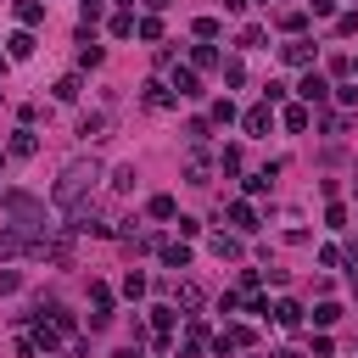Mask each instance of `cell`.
<instances>
[{"mask_svg":"<svg viewBox=\"0 0 358 358\" xmlns=\"http://www.w3.org/2000/svg\"><path fill=\"white\" fill-rule=\"evenodd\" d=\"M6 218H11V235H34V241H45V207L34 201V196H22V190H6Z\"/></svg>","mask_w":358,"mask_h":358,"instance_id":"cell-1","label":"cell"},{"mask_svg":"<svg viewBox=\"0 0 358 358\" xmlns=\"http://www.w3.org/2000/svg\"><path fill=\"white\" fill-rule=\"evenodd\" d=\"M95 179H101V168H95V162H73V168L56 179V207H78V201H84V190H90Z\"/></svg>","mask_w":358,"mask_h":358,"instance_id":"cell-2","label":"cell"},{"mask_svg":"<svg viewBox=\"0 0 358 358\" xmlns=\"http://www.w3.org/2000/svg\"><path fill=\"white\" fill-rule=\"evenodd\" d=\"M207 347H213L218 358H229V352H241V347H252V330H246V324H224V330H218V336H213Z\"/></svg>","mask_w":358,"mask_h":358,"instance_id":"cell-3","label":"cell"},{"mask_svg":"<svg viewBox=\"0 0 358 358\" xmlns=\"http://www.w3.org/2000/svg\"><path fill=\"white\" fill-rule=\"evenodd\" d=\"M90 302H95V313H90V330H106V319H112V285H90Z\"/></svg>","mask_w":358,"mask_h":358,"instance_id":"cell-4","label":"cell"},{"mask_svg":"<svg viewBox=\"0 0 358 358\" xmlns=\"http://www.w3.org/2000/svg\"><path fill=\"white\" fill-rule=\"evenodd\" d=\"M173 308H151V341H157V352H168V341H173Z\"/></svg>","mask_w":358,"mask_h":358,"instance_id":"cell-5","label":"cell"},{"mask_svg":"<svg viewBox=\"0 0 358 358\" xmlns=\"http://www.w3.org/2000/svg\"><path fill=\"white\" fill-rule=\"evenodd\" d=\"M241 129H246V134H268V129H274V106H268V101L252 106V112L241 117Z\"/></svg>","mask_w":358,"mask_h":358,"instance_id":"cell-6","label":"cell"},{"mask_svg":"<svg viewBox=\"0 0 358 358\" xmlns=\"http://www.w3.org/2000/svg\"><path fill=\"white\" fill-rule=\"evenodd\" d=\"M34 347H39V352H56V347H62V330H56L45 313L34 319Z\"/></svg>","mask_w":358,"mask_h":358,"instance_id":"cell-7","label":"cell"},{"mask_svg":"<svg viewBox=\"0 0 358 358\" xmlns=\"http://www.w3.org/2000/svg\"><path fill=\"white\" fill-rule=\"evenodd\" d=\"M296 90H302V106H319V101H324V95H330V84H324V78H319V73H313V67H308V78H302V84H296Z\"/></svg>","mask_w":358,"mask_h":358,"instance_id":"cell-8","label":"cell"},{"mask_svg":"<svg viewBox=\"0 0 358 358\" xmlns=\"http://www.w3.org/2000/svg\"><path fill=\"white\" fill-rule=\"evenodd\" d=\"M140 95H145V106H157V112H168V106L179 101V95H173L168 84H157V78H151V84H140Z\"/></svg>","mask_w":358,"mask_h":358,"instance_id":"cell-9","label":"cell"},{"mask_svg":"<svg viewBox=\"0 0 358 358\" xmlns=\"http://www.w3.org/2000/svg\"><path fill=\"white\" fill-rule=\"evenodd\" d=\"M157 257H162L168 268H190V246H185V241H162V246H157Z\"/></svg>","mask_w":358,"mask_h":358,"instance_id":"cell-10","label":"cell"},{"mask_svg":"<svg viewBox=\"0 0 358 358\" xmlns=\"http://www.w3.org/2000/svg\"><path fill=\"white\" fill-rule=\"evenodd\" d=\"M280 56H285L291 67H313V45H308V39H291V45H280Z\"/></svg>","mask_w":358,"mask_h":358,"instance_id":"cell-11","label":"cell"},{"mask_svg":"<svg viewBox=\"0 0 358 358\" xmlns=\"http://www.w3.org/2000/svg\"><path fill=\"white\" fill-rule=\"evenodd\" d=\"M173 95H201V78H196V67H173V84H168Z\"/></svg>","mask_w":358,"mask_h":358,"instance_id":"cell-12","label":"cell"},{"mask_svg":"<svg viewBox=\"0 0 358 358\" xmlns=\"http://www.w3.org/2000/svg\"><path fill=\"white\" fill-rule=\"evenodd\" d=\"M11 11H17V22H22V28H39V22H45V0H17Z\"/></svg>","mask_w":358,"mask_h":358,"instance_id":"cell-13","label":"cell"},{"mask_svg":"<svg viewBox=\"0 0 358 358\" xmlns=\"http://www.w3.org/2000/svg\"><path fill=\"white\" fill-rule=\"evenodd\" d=\"M34 151H39V134H34L28 123H22V129L11 134V157H34Z\"/></svg>","mask_w":358,"mask_h":358,"instance_id":"cell-14","label":"cell"},{"mask_svg":"<svg viewBox=\"0 0 358 358\" xmlns=\"http://www.w3.org/2000/svg\"><path fill=\"white\" fill-rule=\"evenodd\" d=\"M207 347V330H201V319H190V330H185V347H179V358H196Z\"/></svg>","mask_w":358,"mask_h":358,"instance_id":"cell-15","label":"cell"},{"mask_svg":"<svg viewBox=\"0 0 358 358\" xmlns=\"http://www.w3.org/2000/svg\"><path fill=\"white\" fill-rule=\"evenodd\" d=\"M6 50H11L17 62H28V56H34V34H28V28H17V34L6 39Z\"/></svg>","mask_w":358,"mask_h":358,"instance_id":"cell-16","label":"cell"},{"mask_svg":"<svg viewBox=\"0 0 358 358\" xmlns=\"http://www.w3.org/2000/svg\"><path fill=\"white\" fill-rule=\"evenodd\" d=\"M229 224H235L241 235H252V229H257V213H252L246 201H235V207H229Z\"/></svg>","mask_w":358,"mask_h":358,"instance_id":"cell-17","label":"cell"},{"mask_svg":"<svg viewBox=\"0 0 358 358\" xmlns=\"http://www.w3.org/2000/svg\"><path fill=\"white\" fill-rule=\"evenodd\" d=\"M280 28H285L291 39H302V28H308V11H302V6H291V11L280 17Z\"/></svg>","mask_w":358,"mask_h":358,"instance_id":"cell-18","label":"cell"},{"mask_svg":"<svg viewBox=\"0 0 358 358\" xmlns=\"http://www.w3.org/2000/svg\"><path fill=\"white\" fill-rule=\"evenodd\" d=\"M145 213H151V218H162V224H168V218H179L173 196H151V201H145Z\"/></svg>","mask_w":358,"mask_h":358,"instance_id":"cell-19","label":"cell"},{"mask_svg":"<svg viewBox=\"0 0 358 358\" xmlns=\"http://www.w3.org/2000/svg\"><path fill=\"white\" fill-rule=\"evenodd\" d=\"M280 123H285L291 134H302V129H308V106H285V112H280Z\"/></svg>","mask_w":358,"mask_h":358,"instance_id":"cell-20","label":"cell"},{"mask_svg":"<svg viewBox=\"0 0 358 358\" xmlns=\"http://www.w3.org/2000/svg\"><path fill=\"white\" fill-rule=\"evenodd\" d=\"M185 140H190V151H201L207 145V117H190L185 123Z\"/></svg>","mask_w":358,"mask_h":358,"instance_id":"cell-21","label":"cell"},{"mask_svg":"<svg viewBox=\"0 0 358 358\" xmlns=\"http://www.w3.org/2000/svg\"><path fill=\"white\" fill-rule=\"evenodd\" d=\"M274 173H280V162H268V168H263V173H252V179H246V196H263V190H268V179H274Z\"/></svg>","mask_w":358,"mask_h":358,"instance_id":"cell-22","label":"cell"},{"mask_svg":"<svg viewBox=\"0 0 358 358\" xmlns=\"http://www.w3.org/2000/svg\"><path fill=\"white\" fill-rule=\"evenodd\" d=\"M213 252H218V257H241V235H224V229H218V235H213Z\"/></svg>","mask_w":358,"mask_h":358,"instance_id":"cell-23","label":"cell"},{"mask_svg":"<svg viewBox=\"0 0 358 358\" xmlns=\"http://www.w3.org/2000/svg\"><path fill=\"white\" fill-rule=\"evenodd\" d=\"M274 319H280V324H285V330H296V324H302V308H296V302H291V296H285V302H280V308H274Z\"/></svg>","mask_w":358,"mask_h":358,"instance_id":"cell-24","label":"cell"},{"mask_svg":"<svg viewBox=\"0 0 358 358\" xmlns=\"http://www.w3.org/2000/svg\"><path fill=\"white\" fill-rule=\"evenodd\" d=\"M78 90H84V84H78V73H67V78H56V101H78Z\"/></svg>","mask_w":358,"mask_h":358,"instance_id":"cell-25","label":"cell"},{"mask_svg":"<svg viewBox=\"0 0 358 358\" xmlns=\"http://www.w3.org/2000/svg\"><path fill=\"white\" fill-rule=\"evenodd\" d=\"M78 67H101V45H95V39L78 45Z\"/></svg>","mask_w":358,"mask_h":358,"instance_id":"cell-26","label":"cell"},{"mask_svg":"<svg viewBox=\"0 0 358 358\" xmlns=\"http://www.w3.org/2000/svg\"><path fill=\"white\" fill-rule=\"evenodd\" d=\"M190 67H218V50H213V45H196V50H190Z\"/></svg>","mask_w":358,"mask_h":358,"instance_id":"cell-27","label":"cell"},{"mask_svg":"<svg viewBox=\"0 0 358 358\" xmlns=\"http://www.w3.org/2000/svg\"><path fill=\"white\" fill-rule=\"evenodd\" d=\"M173 302H179V308H201V291H196V285H173Z\"/></svg>","mask_w":358,"mask_h":358,"instance_id":"cell-28","label":"cell"},{"mask_svg":"<svg viewBox=\"0 0 358 358\" xmlns=\"http://www.w3.org/2000/svg\"><path fill=\"white\" fill-rule=\"evenodd\" d=\"M336 319H341V308H336V302H319V308H313V324H319V330H324V324H336Z\"/></svg>","mask_w":358,"mask_h":358,"instance_id":"cell-29","label":"cell"},{"mask_svg":"<svg viewBox=\"0 0 358 358\" xmlns=\"http://www.w3.org/2000/svg\"><path fill=\"white\" fill-rule=\"evenodd\" d=\"M134 28H140V22H134V17H129V11H117V17H112V34H117V39H129V34H134Z\"/></svg>","mask_w":358,"mask_h":358,"instance_id":"cell-30","label":"cell"},{"mask_svg":"<svg viewBox=\"0 0 358 358\" xmlns=\"http://www.w3.org/2000/svg\"><path fill=\"white\" fill-rule=\"evenodd\" d=\"M213 123H235V101H229V95L213 101Z\"/></svg>","mask_w":358,"mask_h":358,"instance_id":"cell-31","label":"cell"},{"mask_svg":"<svg viewBox=\"0 0 358 358\" xmlns=\"http://www.w3.org/2000/svg\"><path fill=\"white\" fill-rule=\"evenodd\" d=\"M101 129H106V117H101V112H90V117H84V123H78V134H84V140H95V134H101Z\"/></svg>","mask_w":358,"mask_h":358,"instance_id":"cell-32","label":"cell"},{"mask_svg":"<svg viewBox=\"0 0 358 358\" xmlns=\"http://www.w3.org/2000/svg\"><path fill=\"white\" fill-rule=\"evenodd\" d=\"M185 179H190V185H207V157H190V168H185Z\"/></svg>","mask_w":358,"mask_h":358,"instance_id":"cell-33","label":"cell"},{"mask_svg":"<svg viewBox=\"0 0 358 358\" xmlns=\"http://www.w3.org/2000/svg\"><path fill=\"white\" fill-rule=\"evenodd\" d=\"M123 291H129V296H145V274L129 268V274H123Z\"/></svg>","mask_w":358,"mask_h":358,"instance_id":"cell-34","label":"cell"},{"mask_svg":"<svg viewBox=\"0 0 358 358\" xmlns=\"http://www.w3.org/2000/svg\"><path fill=\"white\" fill-rule=\"evenodd\" d=\"M11 291H22V274L17 268H0V296H11Z\"/></svg>","mask_w":358,"mask_h":358,"instance_id":"cell-35","label":"cell"},{"mask_svg":"<svg viewBox=\"0 0 358 358\" xmlns=\"http://www.w3.org/2000/svg\"><path fill=\"white\" fill-rule=\"evenodd\" d=\"M134 34H140V39H162V22H157V17H140V28H134Z\"/></svg>","mask_w":358,"mask_h":358,"instance_id":"cell-36","label":"cell"},{"mask_svg":"<svg viewBox=\"0 0 358 358\" xmlns=\"http://www.w3.org/2000/svg\"><path fill=\"white\" fill-rule=\"evenodd\" d=\"M196 39H218V17H196Z\"/></svg>","mask_w":358,"mask_h":358,"instance_id":"cell-37","label":"cell"},{"mask_svg":"<svg viewBox=\"0 0 358 358\" xmlns=\"http://www.w3.org/2000/svg\"><path fill=\"white\" fill-rule=\"evenodd\" d=\"M324 224H330V229H347V207H341V201H330V213H324Z\"/></svg>","mask_w":358,"mask_h":358,"instance_id":"cell-38","label":"cell"},{"mask_svg":"<svg viewBox=\"0 0 358 358\" xmlns=\"http://www.w3.org/2000/svg\"><path fill=\"white\" fill-rule=\"evenodd\" d=\"M336 34L347 39V34H358V11H347V17H336Z\"/></svg>","mask_w":358,"mask_h":358,"instance_id":"cell-39","label":"cell"},{"mask_svg":"<svg viewBox=\"0 0 358 358\" xmlns=\"http://www.w3.org/2000/svg\"><path fill=\"white\" fill-rule=\"evenodd\" d=\"M224 84H246V67L241 62H224Z\"/></svg>","mask_w":358,"mask_h":358,"instance_id":"cell-40","label":"cell"},{"mask_svg":"<svg viewBox=\"0 0 358 358\" xmlns=\"http://www.w3.org/2000/svg\"><path fill=\"white\" fill-rule=\"evenodd\" d=\"M218 168H224V173H235V168H241V151H235V145H224V157H218Z\"/></svg>","mask_w":358,"mask_h":358,"instance_id":"cell-41","label":"cell"},{"mask_svg":"<svg viewBox=\"0 0 358 358\" xmlns=\"http://www.w3.org/2000/svg\"><path fill=\"white\" fill-rule=\"evenodd\" d=\"M112 190H134V168H117L112 173Z\"/></svg>","mask_w":358,"mask_h":358,"instance_id":"cell-42","label":"cell"},{"mask_svg":"<svg viewBox=\"0 0 358 358\" xmlns=\"http://www.w3.org/2000/svg\"><path fill=\"white\" fill-rule=\"evenodd\" d=\"M313 358H336V347H330V336H319V341H313Z\"/></svg>","mask_w":358,"mask_h":358,"instance_id":"cell-43","label":"cell"},{"mask_svg":"<svg viewBox=\"0 0 358 358\" xmlns=\"http://www.w3.org/2000/svg\"><path fill=\"white\" fill-rule=\"evenodd\" d=\"M308 11H313V17H330V11H336V0H308Z\"/></svg>","mask_w":358,"mask_h":358,"instance_id":"cell-44","label":"cell"},{"mask_svg":"<svg viewBox=\"0 0 358 358\" xmlns=\"http://www.w3.org/2000/svg\"><path fill=\"white\" fill-rule=\"evenodd\" d=\"M112 358H145V352H140V341H129V347H117Z\"/></svg>","mask_w":358,"mask_h":358,"instance_id":"cell-45","label":"cell"},{"mask_svg":"<svg viewBox=\"0 0 358 358\" xmlns=\"http://www.w3.org/2000/svg\"><path fill=\"white\" fill-rule=\"evenodd\" d=\"M246 6H252V0H224V11H246Z\"/></svg>","mask_w":358,"mask_h":358,"instance_id":"cell-46","label":"cell"},{"mask_svg":"<svg viewBox=\"0 0 358 358\" xmlns=\"http://www.w3.org/2000/svg\"><path fill=\"white\" fill-rule=\"evenodd\" d=\"M145 6H151V11H162V6H168V0H145Z\"/></svg>","mask_w":358,"mask_h":358,"instance_id":"cell-47","label":"cell"},{"mask_svg":"<svg viewBox=\"0 0 358 358\" xmlns=\"http://www.w3.org/2000/svg\"><path fill=\"white\" fill-rule=\"evenodd\" d=\"M352 73H358V56H352Z\"/></svg>","mask_w":358,"mask_h":358,"instance_id":"cell-48","label":"cell"},{"mask_svg":"<svg viewBox=\"0 0 358 358\" xmlns=\"http://www.w3.org/2000/svg\"><path fill=\"white\" fill-rule=\"evenodd\" d=\"M0 73H6V62H0Z\"/></svg>","mask_w":358,"mask_h":358,"instance_id":"cell-49","label":"cell"}]
</instances>
